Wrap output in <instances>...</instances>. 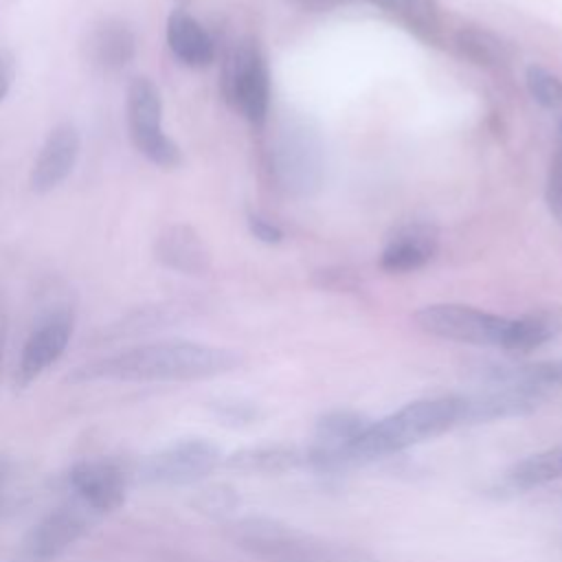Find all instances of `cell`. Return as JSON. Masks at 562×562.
<instances>
[{
    "label": "cell",
    "mask_w": 562,
    "mask_h": 562,
    "mask_svg": "<svg viewBox=\"0 0 562 562\" xmlns=\"http://www.w3.org/2000/svg\"><path fill=\"white\" fill-rule=\"evenodd\" d=\"M83 46L90 64L116 72L136 57V33L127 22L108 18L90 29Z\"/></svg>",
    "instance_id": "obj_18"
},
{
    "label": "cell",
    "mask_w": 562,
    "mask_h": 562,
    "mask_svg": "<svg viewBox=\"0 0 562 562\" xmlns=\"http://www.w3.org/2000/svg\"><path fill=\"white\" fill-rule=\"evenodd\" d=\"M296 2L305 9H327V7H334V4L347 2V0H296Z\"/></svg>",
    "instance_id": "obj_34"
},
{
    "label": "cell",
    "mask_w": 562,
    "mask_h": 562,
    "mask_svg": "<svg viewBox=\"0 0 562 562\" xmlns=\"http://www.w3.org/2000/svg\"><path fill=\"white\" fill-rule=\"evenodd\" d=\"M99 516L72 496L48 509L24 536L22 553L29 562H50L68 551Z\"/></svg>",
    "instance_id": "obj_11"
},
{
    "label": "cell",
    "mask_w": 562,
    "mask_h": 562,
    "mask_svg": "<svg viewBox=\"0 0 562 562\" xmlns=\"http://www.w3.org/2000/svg\"><path fill=\"white\" fill-rule=\"evenodd\" d=\"M560 132H562V123H560Z\"/></svg>",
    "instance_id": "obj_35"
},
{
    "label": "cell",
    "mask_w": 562,
    "mask_h": 562,
    "mask_svg": "<svg viewBox=\"0 0 562 562\" xmlns=\"http://www.w3.org/2000/svg\"><path fill=\"white\" fill-rule=\"evenodd\" d=\"M241 356L195 340H154L77 367L70 382H191L235 371Z\"/></svg>",
    "instance_id": "obj_1"
},
{
    "label": "cell",
    "mask_w": 562,
    "mask_h": 562,
    "mask_svg": "<svg viewBox=\"0 0 562 562\" xmlns=\"http://www.w3.org/2000/svg\"><path fill=\"white\" fill-rule=\"evenodd\" d=\"M272 169L279 184L299 198L312 195L321 189L325 160L318 130L301 119H288L274 138Z\"/></svg>",
    "instance_id": "obj_3"
},
{
    "label": "cell",
    "mask_w": 562,
    "mask_h": 562,
    "mask_svg": "<svg viewBox=\"0 0 562 562\" xmlns=\"http://www.w3.org/2000/svg\"><path fill=\"white\" fill-rule=\"evenodd\" d=\"M7 329H9V318H7V305L0 294V367H2V356H4V342H7Z\"/></svg>",
    "instance_id": "obj_33"
},
{
    "label": "cell",
    "mask_w": 562,
    "mask_h": 562,
    "mask_svg": "<svg viewBox=\"0 0 562 562\" xmlns=\"http://www.w3.org/2000/svg\"><path fill=\"white\" fill-rule=\"evenodd\" d=\"M314 281L321 285V288H329V290H347V288H353L356 285V279L351 272L342 270V268H325V270H316L314 274Z\"/></svg>",
    "instance_id": "obj_29"
},
{
    "label": "cell",
    "mask_w": 562,
    "mask_h": 562,
    "mask_svg": "<svg viewBox=\"0 0 562 562\" xmlns=\"http://www.w3.org/2000/svg\"><path fill=\"white\" fill-rule=\"evenodd\" d=\"M224 450L209 437H180L145 454L136 476L147 485L182 487L206 479L224 463Z\"/></svg>",
    "instance_id": "obj_4"
},
{
    "label": "cell",
    "mask_w": 562,
    "mask_h": 562,
    "mask_svg": "<svg viewBox=\"0 0 562 562\" xmlns=\"http://www.w3.org/2000/svg\"><path fill=\"white\" fill-rule=\"evenodd\" d=\"M483 384H509L520 386L540 395H547L555 389H562V360H538L522 364H483L481 371Z\"/></svg>",
    "instance_id": "obj_20"
},
{
    "label": "cell",
    "mask_w": 562,
    "mask_h": 562,
    "mask_svg": "<svg viewBox=\"0 0 562 562\" xmlns=\"http://www.w3.org/2000/svg\"><path fill=\"white\" fill-rule=\"evenodd\" d=\"M457 53L481 68H501L512 59V46L481 26H463L454 35Z\"/></svg>",
    "instance_id": "obj_24"
},
{
    "label": "cell",
    "mask_w": 562,
    "mask_h": 562,
    "mask_svg": "<svg viewBox=\"0 0 562 562\" xmlns=\"http://www.w3.org/2000/svg\"><path fill=\"white\" fill-rule=\"evenodd\" d=\"M79 151H81L79 130L70 121L57 123L44 138L33 160V167L29 173L31 191L33 193L55 191L72 173Z\"/></svg>",
    "instance_id": "obj_13"
},
{
    "label": "cell",
    "mask_w": 562,
    "mask_h": 562,
    "mask_svg": "<svg viewBox=\"0 0 562 562\" xmlns=\"http://www.w3.org/2000/svg\"><path fill=\"white\" fill-rule=\"evenodd\" d=\"M562 336V305H547L509 321L503 349L509 353H531Z\"/></svg>",
    "instance_id": "obj_21"
},
{
    "label": "cell",
    "mask_w": 562,
    "mask_h": 562,
    "mask_svg": "<svg viewBox=\"0 0 562 562\" xmlns=\"http://www.w3.org/2000/svg\"><path fill=\"white\" fill-rule=\"evenodd\" d=\"M211 413L220 424L231 426V428H244V426L257 424L266 415L259 404H255L250 400H239V397L213 402Z\"/></svg>",
    "instance_id": "obj_27"
},
{
    "label": "cell",
    "mask_w": 562,
    "mask_h": 562,
    "mask_svg": "<svg viewBox=\"0 0 562 562\" xmlns=\"http://www.w3.org/2000/svg\"><path fill=\"white\" fill-rule=\"evenodd\" d=\"M439 248V228L432 222L402 224L386 241L380 266L389 272H411L424 268Z\"/></svg>",
    "instance_id": "obj_15"
},
{
    "label": "cell",
    "mask_w": 562,
    "mask_h": 562,
    "mask_svg": "<svg viewBox=\"0 0 562 562\" xmlns=\"http://www.w3.org/2000/svg\"><path fill=\"white\" fill-rule=\"evenodd\" d=\"M13 77H15L13 55L9 50L0 48V103L4 101V97L9 94V90L13 86Z\"/></svg>",
    "instance_id": "obj_32"
},
{
    "label": "cell",
    "mask_w": 562,
    "mask_h": 562,
    "mask_svg": "<svg viewBox=\"0 0 562 562\" xmlns=\"http://www.w3.org/2000/svg\"><path fill=\"white\" fill-rule=\"evenodd\" d=\"M239 503H241L239 494L226 483H213L209 487H202L200 492H195V496L191 501V505L198 512H202L215 520H231L233 514L237 512Z\"/></svg>",
    "instance_id": "obj_25"
},
{
    "label": "cell",
    "mask_w": 562,
    "mask_h": 562,
    "mask_svg": "<svg viewBox=\"0 0 562 562\" xmlns=\"http://www.w3.org/2000/svg\"><path fill=\"white\" fill-rule=\"evenodd\" d=\"M463 424V395L424 397L371 419L349 448L351 468L397 454Z\"/></svg>",
    "instance_id": "obj_2"
},
{
    "label": "cell",
    "mask_w": 562,
    "mask_h": 562,
    "mask_svg": "<svg viewBox=\"0 0 562 562\" xmlns=\"http://www.w3.org/2000/svg\"><path fill=\"white\" fill-rule=\"evenodd\" d=\"M558 479H562V443L544 448L540 452H533L512 463L503 472L498 481V490L520 494Z\"/></svg>",
    "instance_id": "obj_22"
},
{
    "label": "cell",
    "mask_w": 562,
    "mask_h": 562,
    "mask_svg": "<svg viewBox=\"0 0 562 562\" xmlns=\"http://www.w3.org/2000/svg\"><path fill=\"white\" fill-rule=\"evenodd\" d=\"M226 533L235 544L268 562H334L321 542L268 516L231 518Z\"/></svg>",
    "instance_id": "obj_5"
},
{
    "label": "cell",
    "mask_w": 562,
    "mask_h": 562,
    "mask_svg": "<svg viewBox=\"0 0 562 562\" xmlns=\"http://www.w3.org/2000/svg\"><path fill=\"white\" fill-rule=\"evenodd\" d=\"M167 44L173 57L189 68H206L215 57L211 33L184 9H173L169 13Z\"/></svg>",
    "instance_id": "obj_19"
},
{
    "label": "cell",
    "mask_w": 562,
    "mask_h": 562,
    "mask_svg": "<svg viewBox=\"0 0 562 562\" xmlns=\"http://www.w3.org/2000/svg\"><path fill=\"white\" fill-rule=\"evenodd\" d=\"M13 476H15V463L9 454H0V518L7 512L11 503V487H13Z\"/></svg>",
    "instance_id": "obj_31"
},
{
    "label": "cell",
    "mask_w": 562,
    "mask_h": 562,
    "mask_svg": "<svg viewBox=\"0 0 562 562\" xmlns=\"http://www.w3.org/2000/svg\"><path fill=\"white\" fill-rule=\"evenodd\" d=\"M154 255L158 263L182 274H204L211 266V250L189 224H171L156 235Z\"/></svg>",
    "instance_id": "obj_17"
},
{
    "label": "cell",
    "mask_w": 562,
    "mask_h": 562,
    "mask_svg": "<svg viewBox=\"0 0 562 562\" xmlns=\"http://www.w3.org/2000/svg\"><path fill=\"white\" fill-rule=\"evenodd\" d=\"M222 465L237 474L277 476V474H285L292 470H305L307 457H305V446L268 441V443L244 446V448L226 454Z\"/></svg>",
    "instance_id": "obj_16"
},
{
    "label": "cell",
    "mask_w": 562,
    "mask_h": 562,
    "mask_svg": "<svg viewBox=\"0 0 562 562\" xmlns=\"http://www.w3.org/2000/svg\"><path fill=\"white\" fill-rule=\"evenodd\" d=\"M369 424L371 419L353 408H334L323 413L316 422L312 441L305 446V470L325 476L351 470L349 448Z\"/></svg>",
    "instance_id": "obj_10"
},
{
    "label": "cell",
    "mask_w": 562,
    "mask_h": 562,
    "mask_svg": "<svg viewBox=\"0 0 562 562\" xmlns=\"http://www.w3.org/2000/svg\"><path fill=\"white\" fill-rule=\"evenodd\" d=\"M413 321L424 334L435 338L503 349L512 318L461 303H432L419 307Z\"/></svg>",
    "instance_id": "obj_7"
},
{
    "label": "cell",
    "mask_w": 562,
    "mask_h": 562,
    "mask_svg": "<svg viewBox=\"0 0 562 562\" xmlns=\"http://www.w3.org/2000/svg\"><path fill=\"white\" fill-rule=\"evenodd\" d=\"M222 90L252 125H261L270 110V72L255 40L235 44L224 64Z\"/></svg>",
    "instance_id": "obj_8"
},
{
    "label": "cell",
    "mask_w": 562,
    "mask_h": 562,
    "mask_svg": "<svg viewBox=\"0 0 562 562\" xmlns=\"http://www.w3.org/2000/svg\"><path fill=\"white\" fill-rule=\"evenodd\" d=\"M248 228H250V233H252L259 241H263V244H279V241L283 239L281 228H279L277 224L268 222L266 217L257 215V213H250V215H248Z\"/></svg>",
    "instance_id": "obj_30"
},
{
    "label": "cell",
    "mask_w": 562,
    "mask_h": 562,
    "mask_svg": "<svg viewBox=\"0 0 562 562\" xmlns=\"http://www.w3.org/2000/svg\"><path fill=\"white\" fill-rule=\"evenodd\" d=\"M130 474L114 459L90 457L75 461L64 474L68 496L83 503L99 518L123 507Z\"/></svg>",
    "instance_id": "obj_12"
},
{
    "label": "cell",
    "mask_w": 562,
    "mask_h": 562,
    "mask_svg": "<svg viewBox=\"0 0 562 562\" xmlns=\"http://www.w3.org/2000/svg\"><path fill=\"white\" fill-rule=\"evenodd\" d=\"M389 18L400 22L415 37L435 44L441 33V15L437 0H367Z\"/></svg>",
    "instance_id": "obj_23"
},
{
    "label": "cell",
    "mask_w": 562,
    "mask_h": 562,
    "mask_svg": "<svg viewBox=\"0 0 562 562\" xmlns=\"http://www.w3.org/2000/svg\"><path fill=\"white\" fill-rule=\"evenodd\" d=\"M125 121L134 147L156 167L182 165L180 147L162 130V97L149 77H134L125 92Z\"/></svg>",
    "instance_id": "obj_6"
},
{
    "label": "cell",
    "mask_w": 562,
    "mask_h": 562,
    "mask_svg": "<svg viewBox=\"0 0 562 562\" xmlns=\"http://www.w3.org/2000/svg\"><path fill=\"white\" fill-rule=\"evenodd\" d=\"M544 200L549 206V213L562 224V145L551 158L549 173H547V189Z\"/></svg>",
    "instance_id": "obj_28"
},
{
    "label": "cell",
    "mask_w": 562,
    "mask_h": 562,
    "mask_svg": "<svg viewBox=\"0 0 562 562\" xmlns=\"http://www.w3.org/2000/svg\"><path fill=\"white\" fill-rule=\"evenodd\" d=\"M75 329V312L66 303L46 307L24 338L13 373V386L26 389L66 351Z\"/></svg>",
    "instance_id": "obj_9"
},
{
    "label": "cell",
    "mask_w": 562,
    "mask_h": 562,
    "mask_svg": "<svg viewBox=\"0 0 562 562\" xmlns=\"http://www.w3.org/2000/svg\"><path fill=\"white\" fill-rule=\"evenodd\" d=\"M525 81H527V90L529 94L542 105V108H558L562 105V79L558 75H553L551 70L531 64L525 70Z\"/></svg>",
    "instance_id": "obj_26"
},
{
    "label": "cell",
    "mask_w": 562,
    "mask_h": 562,
    "mask_svg": "<svg viewBox=\"0 0 562 562\" xmlns=\"http://www.w3.org/2000/svg\"><path fill=\"white\" fill-rule=\"evenodd\" d=\"M547 402V395L509 386V384H483L479 391L463 395V424H490L498 419L525 417L538 411Z\"/></svg>",
    "instance_id": "obj_14"
}]
</instances>
